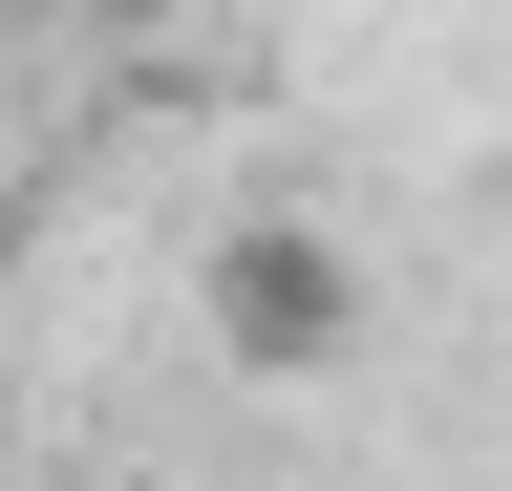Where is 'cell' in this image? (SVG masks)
<instances>
[{"label":"cell","mask_w":512,"mask_h":491,"mask_svg":"<svg viewBox=\"0 0 512 491\" xmlns=\"http://www.w3.org/2000/svg\"><path fill=\"white\" fill-rule=\"evenodd\" d=\"M342 299H363V278L278 214V235H235V257H214V342H235V363H320V342H342Z\"/></svg>","instance_id":"obj_1"},{"label":"cell","mask_w":512,"mask_h":491,"mask_svg":"<svg viewBox=\"0 0 512 491\" xmlns=\"http://www.w3.org/2000/svg\"><path fill=\"white\" fill-rule=\"evenodd\" d=\"M86 22H171V0H86Z\"/></svg>","instance_id":"obj_2"}]
</instances>
